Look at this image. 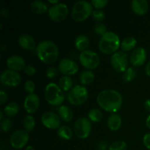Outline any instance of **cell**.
<instances>
[{
	"instance_id": "603a6c76",
	"label": "cell",
	"mask_w": 150,
	"mask_h": 150,
	"mask_svg": "<svg viewBox=\"0 0 150 150\" xmlns=\"http://www.w3.org/2000/svg\"><path fill=\"white\" fill-rule=\"evenodd\" d=\"M137 45V40L133 37H127L125 38L121 42V49L123 51H130L131 50H134L135 47Z\"/></svg>"
},
{
	"instance_id": "e575fe53",
	"label": "cell",
	"mask_w": 150,
	"mask_h": 150,
	"mask_svg": "<svg viewBox=\"0 0 150 150\" xmlns=\"http://www.w3.org/2000/svg\"><path fill=\"white\" fill-rule=\"evenodd\" d=\"M108 3V0H92L91 4L97 10H101L102 8L105 7Z\"/></svg>"
},
{
	"instance_id": "9a60e30c",
	"label": "cell",
	"mask_w": 150,
	"mask_h": 150,
	"mask_svg": "<svg viewBox=\"0 0 150 150\" xmlns=\"http://www.w3.org/2000/svg\"><path fill=\"white\" fill-rule=\"evenodd\" d=\"M146 51L143 47L136 48L130 56V63L133 67H141L145 63L146 60Z\"/></svg>"
},
{
	"instance_id": "ba28073f",
	"label": "cell",
	"mask_w": 150,
	"mask_h": 150,
	"mask_svg": "<svg viewBox=\"0 0 150 150\" xmlns=\"http://www.w3.org/2000/svg\"><path fill=\"white\" fill-rule=\"evenodd\" d=\"M73 131L79 139H85L88 138L92 131V124L90 120L86 117L79 118L75 122Z\"/></svg>"
},
{
	"instance_id": "bcb514c9",
	"label": "cell",
	"mask_w": 150,
	"mask_h": 150,
	"mask_svg": "<svg viewBox=\"0 0 150 150\" xmlns=\"http://www.w3.org/2000/svg\"><path fill=\"white\" fill-rule=\"evenodd\" d=\"M146 125L148 128L150 129V114L147 117L146 120Z\"/></svg>"
},
{
	"instance_id": "9c48e42d",
	"label": "cell",
	"mask_w": 150,
	"mask_h": 150,
	"mask_svg": "<svg viewBox=\"0 0 150 150\" xmlns=\"http://www.w3.org/2000/svg\"><path fill=\"white\" fill-rule=\"evenodd\" d=\"M111 64L113 68L120 73H125L128 67V58L124 51H117L111 55Z\"/></svg>"
},
{
	"instance_id": "681fc988",
	"label": "cell",
	"mask_w": 150,
	"mask_h": 150,
	"mask_svg": "<svg viewBox=\"0 0 150 150\" xmlns=\"http://www.w3.org/2000/svg\"><path fill=\"white\" fill-rule=\"evenodd\" d=\"M0 120H1V121L3 120V111H0Z\"/></svg>"
},
{
	"instance_id": "5b68a950",
	"label": "cell",
	"mask_w": 150,
	"mask_h": 150,
	"mask_svg": "<svg viewBox=\"0 0 150 150\" xmlns=\"http://www.w3.org/2000/svg\"><path fill=\"white\" fill-rule=\"evenodd\" d=\"M93 6L86 1H78L72 9V18L77 22H82L87 19L93 12Z\"/></svg>"
},
{
	"instance_id": "d6a6232c",
	"label": "cell",
	"mask_w": 150,
	"mask_h": 150,
	"mask_svg": "<svg viewBox=\"0 0 150 150\" xmlns=\"http://www.w3.org/2000/svg\"><path fill=\"white\" fill-rule=\"evenodd\" d=\"M107 27L105 24L101 23H96L94 27V31L98 35H100L101 37L103 35H105L107 32Z\"/></svg>"
},
{
	"instance_id": "8992f818",
	"label": "cell",
	"mask_w": 150,
	"mask_h": 150,
	"mask_svg": "<svg viewBox=\"0 0 150 150\" xmlns=\"http://www.w3.org/2000/svg\"><path fill=\"white\" fill-rule=\"evenodd\" d=\"M89 98L88 90L85 86L76 85L67 95L68 102L73 105H81L84 103Z\"/></svg>"
},
{
	"instance_id": "d590c367",
	"label": "cell",
	"mask_w": 150,
	"mask_h": 150,
	"mask_svg": "<svg viewBox=\"0 0 150 150\" xmlns=\"http://www.w3.org/2000/svg\"><path fill=\"white\" fill-rule=\"evenodd\" d=\"M12 121L9 118H6L1 121V129L3 132H8L12 127Z\"/></svg>"
},
{
	"instance_id": "6da1fadb",
	"label": "cell",
	"mask_w": 150,
	"mask_h": 150,
	"mask_svg": "<svg viewBox=\"0 0 150 150\" xmlns=\"http://www.w3.org/2000/svg\"><path fill=\"white\" fill-rule=\"evenodd\" d=\"M122 96L114 89H105L98 94L97 102L98 105L107 112L116 113L122 105Z\"/></svg>"
},
{
	"instance_id": "f6af8a7d",
	"label": "cell",
	"mask_w": 150,
	"mask_h": 150,
	"mask_svg": "<svg viewBox=\"0 0 150 150\" xmlns=\"http://www.w3.org/2000/svg\"><path fill=\"white\" fill-rule=\"evenodd\" d=\"M145 73L149 77H150V61L147 63V64L145 67Z\"/></svg>"
},
{
	"instance_id": "ab89813d",
	"label": "cell",
	"mask_w": 150,
	"mask_h": 150,
	"mask_svg": "<svg viewBox=\"0 0 150 150\" xmlns=\"http://www.w3.org/2000/svg\"><path fill=\"white\" fill-rule=\"evenodd\" d=\"M143 144L145 147L150 150V133H146L143 137Z\"/></svg>"
},
{
	"instance_id": "44dd1931",
	"label": "cell",
	"mask_w": 150,
	"mask_h": 150,
	"mask_svg": "<svg viewBox=\"0 0 150 150\" xmlns=\"http://www.w3.org/2000/svg\"><path fill=\"white\" fill-rule=\"evenodd\" d=\"M89 45V39L86 35H81L76 38L75 40V47L79 51H86Z\"/></svg>"
},
{
	"instance_id": "ffe728a7",
	"label": "cell",
	"mask_w": 150,
	"mask_h": 150,
	"mask_svg": "<svg viewBox=\"0 0 150 150\" xmlns=\"http://www.w3.org/2000/svg\"><path fill=\"white\" fill-rule=\"evenodd\" d=\"M108 127L111 131H117L122 126V118L119 114H111L107 121Z\"/></svg>"
},
{
	"instance_id": "f35d334b",
	"label": "cell",
	"mask_w": 150,
	"mask_h": 150,
	"mask_svg": "<svg viewBox=\"0 0 150 150\" xmlns=\"http://www.w3.org/2000/svg\"><path fill=\"white\" fill-rule=\"evenodd\" d=\"M24 73H26L27 76H32L36 73V69L34 66L32 65H27L26 66L24 69Z\"/></svg>"
},
{
	"instance_id": "4dcf8cb0",
	"label": "cell",
	"mask_w": 150,
	"mask_h": 150,
	"mask_svg": "<svg viewBox=\"0 0 150 150\" xmlns=\"http://www.w3.org/2000/svg\"><path fill=\"white\" fill-rule=\"evenodd\" d=\"M136 75L137 72L136 69L134 67H129L123 74V80L125 82H130L134 80L135 78L136 77Z\"/></svg>"
},
{
	"instance_id": "f1b7e54d",
	"label": "cell",
	"mask_w": 150,
	"mask_h": 150,
	"mask_svg": "<svg viewBox=\"0 0 150 150\" xmlns=\"http://www.w3.org/2000/svg\"><path fill=\"white\" fill-rule=\"evenodd\" d=\"M88 119L93 122H99L103 119V113L98 108L91 109L88 113Z\"/></svg>"
},
{
	"instance_id": "8fae6325",
	"label": "cell",
	"mask_w": 150,
	"mask_h": 150,
	"mask_svg": "<svg viewBox=\"0 0 150 150\" xmlns=\"http://www.w3.org/2000/svg\"><path fill=\"white\" fill-rule=\"evenodd\" d=\"M29 139V136L27 131L23 130H16L10 136V144L14 149H21L27 144Z\"/></svg>"
},
{
	"instance_id": "52a82bcc",
	"label": "cell",
	"mask_w": 150,
	"mask_h": 150,
	"mask_svg": "<svg viewBox=\"0 0 150 150\" xmlns=\"http://www.w3.org/2000/svg\"><path fill=\"white\" fill-rule=\"evenodd\" d=\"M81 64L88 70H94L99 66L100 59L96 52L91 50H86L79 55Z\"/></svg>"
},
{
	"instance_id": "d6986e66",
	"label": "cell",
	"mask_w": 150,
	"mask_h": 150,
	"mask_svg": "<svg viewBox=\"0 0 150 150\" xmlns=\"http://www.w3.org/2000/svg\"><path fill=\"white\" fill-rule=\"evenodd\" d=\"M18 44L23 49L32 51L36 49V42L34 38L29 35H21L18 38Z\"/></svg>"
},
{
	"instance_id": "cb8c5ba5",
	"label": "cell",
	"mask_w": 150,
	"mask_h": 150,
	"mask_svg": "<svg viewBox=\"0 0 150 150\" xmlns=\"http://www.w3.org/2000/svg\"><path fill=\"white\" fill-rule=\"evenodd\" d=\"M31 10L35 14H43L45 13L48 10V7L46 4L42 1L40 0H35L31 3Z\"/></svg>"
},
{
	"instance_id": "8d00e7d4",
	"label": "cell",
	"mask_w": 150,
	"mask_h": 150,
	"mask_svg": "<svg viewBox=\"0 0 150 150\" xmlns=\"http://www.w3.org/2000/svg\"><path fill=\"white\" fill-rule=\"evenodd\" d=\"M59 73V69H57L55 67H48L45 72V75H46L47 78L48 79H54L57 77V75Z\"/></svg>"
},
{
	"instance_id": "484cf974",
	"label": "cell",
	"mask_w": 150,
	"mask_h": 150,
	"mask_svg": "<svg viewBox=\"0 0 150 150\" xmlns=\"http://www.w3.org/2000/svg\"><path fill=\"white\" fill-rule=\"evenodd\" d=\"M73 82L70 76H62L59 81V85L63 92H68L73 89Z\"/></svg>"
},
{
	"instance_id": "d4e9b609",
	"label": "cell",
	"mask_w": 150,
	"mask_h": 150,
	"mask_svg": "<svg viewBox=\"0 0 150 150\" xmlns=\"http://www.w3.org/2000/svg\"><path fill=\"white\" fill-rule=\"evenodd\" d=\"M79 79L82 85H89L95 80V73L92 70H83L80 74Z\"/></svg>"
},
{
	"instance_id": "ac0fdd59",
	"label": "cell",
	"mask_w": 150,
	"mask_h": 150,
	"mask_svg": "<svg viewBox=\"0 0 150 150\" xmlns=\"http://www.w3.org/2000/svg\"><path fill=\"white\" fill-rule=\"evenodd\" d=\"M131 7L133 13L138 16H144L149 9V3L146 0H133Z\"/></svg>"
},
{
	"instance_id": "83f0119b",
	"label": "cell",
	"mask_w": 150,
	"mask_h": 150,
	"mask_svg": "<svg viewBox=\"0 0 150 150\" xmlns=\"http://www.w3.org/2000/svg\"><path fill=\"white\" fill-rule=\"evenodd\" d=\"M59 137L64 141H68L73 137V130L68 126H61L57 131Z\"/></svg>"
},
{
	"instance_id": "5bb4252c",
	"label": "cell",
	"mask_w": 150,
	"mask_h": 150,
	"mask_svg": "<svg viewBox=\"0 0 150 150\" xmlns=\"http://www.w3.org/2000/svg\"><path fill=\"white\" fill-rule=\"evenodd\" d=\"M59 70L64 76H73L79 71V66L70 59H62L59 64Z\"/></svg>"
},
{
	"instance_id": "7bdbcfd3",
	"label": "cell",
	"mask_w": 150,
	"mask_h": 150,
	"mask_svg": "<svg viewBox=\"0 0 150 150\" xmlns=\"http://www.w3.org/2000/svg\"><path fill=\"white\" fill-rule=\"evenodd\" d=\"M1 16L4 18H7L9 16V11L6 8H2L1 10V12H0Z\"/></svg>"
},
{
	"instance_id": "7dc6e473",
	"label": "cell",
	"mask_w": 150,
	"mask_h": 150,
	"mask_svg": "<svg viewBox=\"0 0 150 150\" xmlns=\"http://www.w3.org/2000/svg\"><path fill=\"white\" fill-rule=\"evenodd\" d=\"M48 2L53 4V5H54V4H59V2L58 0H55V1H51V0H49V1H48Z\"/></svg>"
},
{
	"instance_id": "277c9868",
	"label": "cell",
	"mask_w": 150,
	"mask_h": 150,
	"mask_svg": "<svg viewBox=\"0 0 150 150\" xmlns=\"http://www.w3.org/2000/svg\"><path fill=\"white\" fill-rule=\"evenodd\" d=\"M45 98L50 105H60L64 101V95L61 88L54 83H50L45 88Z\"/></svg>"
},
{
	"instance_id": "7c38bea8",
	"label": "cell",
	"mask_w": 150,
	"mask_h": 150,
	"mask_svg": "<svg viewBox=\"0 0 150 150\" xmlns=\"http://www.w3.org/2000/svg\"><path fill=\"white\" fill-rule=\"evenodd\" d=\"M0 81L4 86H17L21 81V77L18 72L8 69L1 73Z\"/></svg>"
},
{
	"instance_id": "f546056e",
	"label": "cell",
	"mask_w": 150,
	"mask_h": 150,
	"mask_svg": "<svg viewBox=\"0 0 150 150\" xmlns=\"http://www.w3.org/2000/svg\"><path fill=\"white\" fill-rule=\"evenodd\" d=\"M23 127H24L25 130L29 132L32 131L35 127V120L34 117L31 115H27L23 120Z\"/></svg>"
},
{
	"instance_id": "e0dca14e",
	"label": "cell",
	"mask_w": 150,
	"mask_h": 150,
	"mask_svg": "<svg viewBox=\"0 0 150 150\" xmlns=\"http://www.w3.org/2000/svg\"><path fill=\"white\" fill-rule=\"evenodd\" d=\"M7 67L9 70H14V71H21L24 70L26 67V63L23 58L21 56L13 55L8 57L6 62Z\"/></svg>"
},
{
	"instance_id": "f907efd6",
	"label": "cell",
	"mask_w": 150,
	"mask_h": 150,
	"mask_svg": "<svg viewBox=\"0 0 150 150\" xmlns=\"http://www.w3.org/2000/svg\"><path fill=\"white\" fill-rule=\"evenodd\" d=\"M13 150H19V149H13Z\"/></svg>"
},
{
	"instance_id": "2e32d148",
	"label": "cell",
	"mask_w": 150,
	"mask_h": 150,
	"mask_svg": "<svg viewBox=\"0 0 150 150\" xmlns=\"http://www.w3.org/2000/svg\"><path fill=\"white\" fill-rule=\"evenodd\" d=\"M40 105L39 97L35 93L29 94L26 97L23 103L24 109L28 114H33L38 109Z\"/></svg>"
},
{
	"instance_id": "74e56055",
	"label": "cell",
	"mask_w": 150,
	"mask_h": 150,
	"mask_svg": "<svg viewBox=\"0 0 150 150\" xmlns=\"http://www.w3.org/2000/svg\"><path fill=\"white\" fill-rule=\"evenodd\" d=\"M24 89L27 93H34L35 90V83L32 81H26L24 83Z\"/></svg>"
},
{
	"instance_id": "3957f363",
	"label": "cell",
	"mask_w": 150,
	"mask_h": 150,
	"mask_svg": "<svg viewBox=\"0 0 150 150\" xmlns=\"http://www.w3.org/2000/svg\"><path fill=\"white\" fill-rule=\"evenodd\" d=\"M121 45L120 38L116 33L107 32L103 35L99 41V50L104 54H114L117 51Z\"/></svg>"
},
{
	"instance_id": "4316f807",
	"label": "cell",
	"mask_w": 150,
	"mask_h": 150,
	"mask_svg": "<svg viewBox=\"0 0 150 150\" xmlns=\"http://www.w3.org/2000/svg\"><path fill=\"white\" fill-rule=\"evenodd\" d=\"M19 111L18 104L16 102H10L4 108L3 112L7 117H13L18 114Z\"/></svg>"
},
{
	"instance_id": "b9f144b4",
	"label": "cell",
	"mask_w": 150,
	"mask_h": 150,
	"mask_svg": "<svg viewBox=\"0 0 150 150\" xmlns=\"http://www.w3.org/2000/svg\"><path fill=\"white\" fill-rule=\"evenodd\" d=\"M108 149V146H107V144L105 142L102 141V142H100L98 145V150H107Z\"/></svg>"
},
{
	"instance_id": "c3c4849f",
	"label": "cell",
	"mask_w": 150,
	"mask_h": 150,
	"mask_svg": "<svg viewBox=\"0 0 150 150\" xmlns=\"http://www.w3.org/2000/svg\"><path fill=\"white\" fill-rule=\"evenodd\" d=\"M25 150H35V149L32 146H26V148L25 149Z\"/></svg>"
},
{
	"instance_id": "60d3db41",
	"label": "cell",
	"mask_w": 150,
	"mask_h": 150,
	"mask_svg": "<svg viewBox=\"0 0 150 150\" xmlns=\"http://www.w3.org/2000/svg\"><path fill=\"white\" fill-rule=\"evenodd\" d=\"M7 100V95L4 91L1 90L0 91V103L1 105L4 103Z\"/></svg>"
},
{
	"instance_id": "836d02e7",
	"label": "cell",
	"mask_w": 150,
	"mask_h": 150,
	"mask_svg": "<svg viewBox=\"0 0 150 150\" xmlns=\"http://www.w3.org/2000/svg\"><path fill=\"white\" fill-rule=\"evenodd\" d=\"M92 18L95 21H102L103 20H104L105 17V13L102 10H95L92 12Z\"/></svg>"
},
{
	"instance_id": "1f68e13d",
	"label": "cell",
	"mask_w": 150,
	"mask_h": 150,
	"mask_svg": "<svg viewBox=\"0 0 150 150\" xmlns=\"http://www.w3.org/2000/svg\"><path fill=\"white\" fill-rule=\"evenodd\" d=\"M127 144L124 141L114 142L108 146V150H127Z\"/></svg>"
},
{
	"instance_id": "ee69618b",
	"label": "cell",
	"mask_w": 150,
	"mask_h": 150,
	"mask_svg": "<svg viewBox=\"0 0 150 150\" xmlns=\"http://www.w3.org/2000/svg\"><path fill=\"white\" fill-rule=\"evenodd\" d=\"M144 107L146 108V111H148L150 112V98L146 100L144 103Z\"/></svg>"
},
{
	"instance_id": "7a4b0ae2",
	"label": "cell",
	"mask_w": 150,
	"mask_h": 150,
	"mask_svg": "<svg viewBox=\"0 0 150 150\" xmlns=\"http://www.w3.org/2000/svg\"><path fill=\"white\" fill-rule=\"evenodd\" d=\"M36 54L39 59L45 64H53L59 57V48L51 40L41 41L36 47Z\"/></svg>"
},
{
	"instance_id": "7402d4cb",
	"label": "cell",
	"mask_w": 150,
	"mask_h": 150,
	"mask_svg": "<svg viewBox=\"0 0 150 150\" xmlns=\"http://www.w3.org/2000/svg\"><path fill=\"white\" fill-rule=\"evenodd\" d=\"M59 116L60 119L65 122H69L73 118V113L72 110L67 105H60L59 108Z\"/></svg>"
},
{
	"instance_id": "4fadbf2b",
	"label": "cell",
	"mask_w": 150,
	"mask_h": 150,
	"mask_svg": "<svg viewBox=\"0 0 150 150\" xmlns=\"http://www.w3.org/2000/svg\"><path fill=\"white\" fill-rule=\"evenodd\" d=\"M42 124L50 130H56L59 128L61 120L59 116L57 115L54 112L48 111L42 114L41 117Z\"/></svg>"
},
{
	"instance_id": "30bf717a",
	"label": "cell",
	"mask_w": 150,
	"mask_h": 150,
	"mask_svg": "<svg viewBox=\"0 0 150 150\" xmlns=\"http://www.w3.org/2000/svg\"><path fill=\"white\" fill-rule=\"evenodd\" d=\"M69 10L67 4L59 3L51 6L48 10V15L51 21L55 22H61L68 16Z\"/></svg>"
}]
</instances>
